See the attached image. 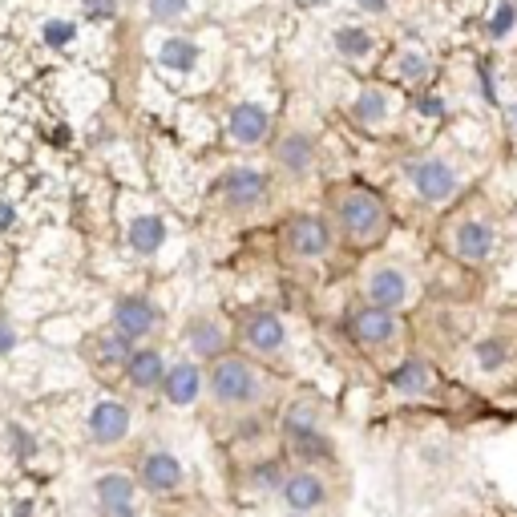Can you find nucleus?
Segmentation results:
<instances>
[{"instance_id": "obj_7", "label": "nucleus", "mask_w": 517, "mask_h": 517, "mask_svg": "<svg viewBox=\"0 0 517 517\" xmlns=\"http://www.w3.org/2000/svg\"><path fill=\"white\" fill-rule=\"evenodd\" d=\"M421 299V279L400 259H368L360 267V303L384 307V312H408Z\"/></svg>"}, {"instance_id": "obj_19", "label": "nucleus", "mask_w": 517, "mask_h": 517, "mask_svg": "<svg viewBox=\"0 0 517 517\" xmlns=\"http://www.w3.org/2000/svg\"><path fill=\"white\" fill-rule=\"evenodd\" d=\"M130 429H134V412H130V404H122V400H97V404L89 408V417H85V433H89V441L101 445V449L122 445V441L130 437Z\"/></svg>"}, {"instance_id": "obj_30", "label": "nucleus", "mask_w": 517, "mask_h": 517, "mask_svg": "<svg viewBox=\"0 0 517 517\" xmlns=\"http://www.w3.org/2000/svg\"><path fill=\"white\" fill-rule=\"evenodd\" d=\"M41 41H45L49 49H69V45L77 41V25L65 21V17H53V21L41 25Z\"/></svg>"}, {"instance_id": "obj_9", "label": "nucleus", "mask_w": 517, "mask_h": 517, "mask_svg": "<svg viewBox=\"0 0 517 517\" xmlns=\"http://www.w3.org/2000/svg\"><path fill=\"white\" fill-rule=\"evenodd\" d=\"M344 497V485L332 469H316V465H287V477L279 485V501L287 513H307L320 517L332 513Z\"/></svg>"}, {"instance_id": "obj_18", "label": "nucleus", "mask_w": 517, "mask_h": 517, "mask_svg": "<svg viewBox=\"0 0 517 517\" xmlns=\"http://www.w3.org/2000/svg\"><path fill=\"white\" fill-rule=\"evenodd\" d=\"M134 477H138V485H142L150 497H174V493L186 489V469H182V461H178L170 449H150V453H142Z\"/></svg>"}, {"instance_id": "obj_5", "label": "nucleus", "mask_w": 517, "mask_h": 517, "mask_svg": "<svg viewBox=\"0 0 517 517\" xmlns=\"http://www.w3.org/2000/svg\"><path fill=\"white\" fill-rule=\"evenodd\" d=\"M215 198L223 206V215L239 219V223H255L267 219L275 206V174L267 166H251V162H235L219 174L215 182Z\"/></svg>"}, {"instance_id": "obj_24", "label": "nucleus", "mask_w": 517, "mask_h": 517, "mask_svg": "<svg viewBox=\"0 0 517 517\" xmlns=\"http://www.w3.org/2000/svg\"><path fill=\"white\" fill-rule=\"evenodd\" d=\"M332 45H336V53H340L344 61L360 65V61H368V57L376 53V33L364 29V25H336V29H332Z\"/></svg>"}, {"instance_id": "obj_20", "label": "nucleus", "mask_w": 517, "mask_h": 517, "mask_svg": "<svg viewBox=\"0 0 517 517\" xmlns=\"http://www.w3.org/2000/svg\"><path fill=\"white\" fill-rule=\"evenodd\" d=\"M437 368L425 356H404L392 372H388V392L396 400H437Z\"/></svg>"}, {"instance_id": "obj_10", "label": "nucleus", "mask_w": 517, "mask_h": 517, "mask_svg": "<svg viewBox=\"0 0 517 517\" xmlns=\"http://www.w3.org/2000/svg\"><path fill=\"white\" fill-rule=\"evenodd\" d=\"M497 219L485 215V211H461L453 215L449 231H445V251L461 263V267H485L493 255H497Z\"/></svg>"}, {"instance_id": "obj_6", "label": "nucleus", "mask_w": 517, "mask_h": 517, "mask_svg": "<svg viewBox=\"0 0 517 517\" xmlns=\"http://www.w3.org/2000/svg\"><path fill=\"white\" fill-rule=\"evenodd\" d=\"M279 251L295 267H328L344 247L324 211H295L279 227Z\"/></svg>"}, {"instance_id": "obj_8", "label": "nucleus", "mask_w": 517, "mask_h": 517, "mask_svg": "<svg viewBox=\"0 0 517 517\" xmlns=\"http://www.w3.org/2000/svg\"><path fill=\"white\" fill-rule=\"evenodd\" d=\"M344 328H348V340L360 352H368L372 360H392L408 344L404 316L400 312H384V307H372V303H352L348 316H344Z\"/></svg>"}, {"instance_id": "obj_14", "label": "nucleus", "mask_w": 517, "mask_h": 517, "mask_svg": "<svg viewBox=\"0 0 517 517\" xmlns=\"http://www.w3.org/2000/svg\"><path fill=\"white\" fill-rule=\"evenodd\" d=\"M223 134L235 150H263L271 146L275 138V118L271 110L263 106V101H235V106L227 110V122H223Z\"/></svg>"}, {"instance_id": "obj_39", "label": "nucleus", "mask_w": 517, "mask_h": 517, "mask_svg": "<svg viewBox=\"0 0 517 517\" xmlns=\"http://www.w3.org/2000/svg\"><path fill=\"white\" fill-rule=\"evenodd\" d=\"M283 517H307V513H283Z\"/></svg>"}, {"instance_id": "obj_3", "label": "nucleus", "mask_w": 517, "mask_h": 517, "mask_svg": "<svg viewBox=\"0 0 517 517\" xmlns=\"http://www.w3.org/2000/svg\"><path fill=\"white\" fill-rule=\"evenodd\" d=\"M279 445L287 465H316V469H336V441L324 425V412L312 400H295L283 408L279 421Z\"/></svg>"}, {"instance_id": "obj_11", "label": "nucleus", "mask_w": 517, "mask_h": 517, "mask_svg": "<svg viewBox=\"0 0 517 517\" xmlns=\"http://www.w3.org/2000/svg\"><path fill=\"white\" fill-rule=\"evenodd\" d=\"M235 340H239V352H247L251 360L259 364H271L287 352L291 336H287V320L271 307H247L235 324Z\"/></svg>"}, {"instance_id": "obj_38", "label": "nucleus", "mask_w": 517, "mask_h": 517, "mask_svg": "<svg viewBox=\"0 0 517 517\" xmlns=\"http://www.w3.org/2000/svg\"><path fill=\"white\" fill-rule=\"evenodd\" d=\"M13 517H33V509H29V501H21V505L13 509Z\"/></svg>"}, {"instance_id": "obj_16", "label": "nucleus", "mask_w": 517, "mask_h": 517, "mask_svg": "<svg viewBox=\"0 0 517 517\" xmlns=\"http://www.w3.org/2000/svg\"><path fill=\"white\" fill-rule=\"evenodd\" d=\"M110 328L122 332L134 344H146L158 328H162V307L150 295H122L114 299V312H110Z\"/></svg>"}, {"instance_id": "obj_23", "label": "nucleus", "mask_w": 517, "mask_h": 517, "mask_svg": "<svg viewBox=\"0 0 517 517\" xmlns=\"http://www.w3.org/2000/svg\"><path fill=\"white\" fill-rule=\"evenodd\" d=\"M134 340H126L122 332H114V328H106V332H97L93 340H89V360L97 364V368H126V360L134 356Z\"/></svg>"}, {"instance_id": "obj_35", "label": "nucleus", "mask_w": 517, "mask_h": 517, "mask_svg": "<svg viewBox=\"0 0 517 517\" xmlns=\"http://www.w3.org/2000/svg\"><path fill=\"white\" fill-rule=\"evenodd\" d=\"M101 517H142V509H138V501L134 505H114V509H97Z\"/></svg>"}, {"instance_id": "obj_31", "label": "nucleus", "mask_w": 517, "mask_h": 517, "mask_svg": "<svg viewBox=\"0 0 517 517\" xmlns=\"http://www.w3.org/2000/svg\"><path fill=\"white\" fill-rule=\"evenodd\" d=\"M9 453H13L17 461H29V457L37 453V441L29 437L25 425H9Z\"/></svg>"}, {"instance_id": "obj_13", "label": "nucleus", "mask_w": 517, "mask_h": 517, "mask_svg": "<svg viewBox=\"0 0 517 517\" xmlns=\"http://www.w3.org/2000/svg\"><path fill=\"white\" fill-rule=\"evenodd\" d=\"M400 110H404V97H400L392 85H384V81L360 85L356 97H352V106H348L352 122H356L360 130H368V134H384V130L400 118Z\"/></svg>"}, {"instance_id": "obj_1", "label": "nucleus", "mask_w": 517, "mask_h": 517, "mask_svg": "<svg viewBox=\"0 0 517 517\" xmlns=\"http://www.w3.org/2000/svg\"><path fill=\"white\" fill-rule=\"evenodd\" d=\"M279 400V380L267 364L251 360L247 352H227L215 364H206V404L219 417L231 421H255Z\"/></svg>"}, {"instance_id": "obj_36", "label": "nucleus", "mask_w": 517, "mask_h": 517, "mask_svg": "<svg viewBox=\"0 0 517 517\" xmlns=\"http://www.w3.org/2000/svg\"><path fill=\"white\" fill-rule=\"evenodd\" d=\"M13 223H17V206H13V202H5V206H0V235H5Z\"/></svg>"}, {"instance_id": "obj_34", "label": "nucleus", "mask_w": 517, "mask_h": 517, "mask_svg": "<svg viewBox=\"0 0 517 517\" xmlns=\"http://www.w3.org/2000/svg\"><path fill=\"white\" fill-rule=\"evenodd\" d=\"M17 344H21V332H17V324H13L9 316H0V356L17 352Z\"/></svg>"}, {"instance_id": "obj_2", "label": "nucleus", "mask_w": 517, "mask_h": 517, "mask_svg": "<svg viewBox=\"0 0 517 517\" xmlns=\"http://www.w3.org/2000/svg\"><path fill=\"white\" fill-rule=\"evenodd\" d=\"M324 215L344 251H376L392 231V206L364 182H336L324 198Z\"/></svg>"}, {"instance_id": "obj_26", "label": "nucleus", "mask_w": 517, "mask_h": 517, "mask_svg": "<svg viewBox=\"0 0 517 517\" xmlns=\"http://www.w3.org/2000/svg\"><path fill=\"white\" fill-rule=\"evenodd\" d=\"M396 73H400L408 85H429V81H433V73H437L433 53H429V49H421V45H404V49L396 53Z\"/></svg>"}, {"instance_id": "obj_17", "label": "nucleus", "mask_w": 517, "mask_h": 517, "mask_svg": "<svg viewBox=\"0 0 517 517\" xmlns=\"http://www.w3.org/2000/svg\"><path fill=\"white\" fill-rule=\"evenodd\" d=\"M158 392H162V400H166L170 408H194V404H202V400H206V364H198V360H190V356L174 360V364L166 368Z\"/></svg>"}, {"instance_id": "obj_21", "label": "nucleus", "mask_w": 517, "mask_h": 517, "mask_svg": "<svg viewBox=\"0 0 517 517\" xmlns=\"http://www.w3.org/2000/svg\"><path fill=\"white\" fill-rule=\"evenodd\" d=\"M166 368H170V360H166V352H162V348H154V344H138V348H134V356H130V360H126V368H122V376H126V384H130L134 392H158V388H162Z\"/></svg>"}, {"instance_id": "obj_28", "label": "nucleus", "mask_w": 517, "mask_h": 517, "mask_svg": "<svg viewBox=\"0 0 517 517\" xmlns=\"http://www.w3.org/2000/svg\"><path fill=\"white\" fill-rule=\"evenodd\" d=\"M473 360H477V368H481L485 376H493V372L509 368L513 348H509V340H501V336H485V340L473 348Z\"/></svg>"}, {"instance_id": "obj_40", "label": "nucleus", "mask_w": 517, "mask_h": 517, "mask_svg": "<svg viewBox=\"0 0 517 517\" xmlns=\"http://www.w3.org/2000/svg\"><path fill=\"white\" fill-rule=\"evenodd\" d=\"M174 517H198V513H174Z\"/></svg>"}, {"instance_id": "obj_37", "label": "nucleus", "mask_w": 517, "mask_h": 517, "mask_svg": "<svg viewBox=\"0 0 517 517\" xmlns=\"http://www.w3.org/2000/svg\"><path fill=\"white\" fill-rule=\"evenodd\" d=\"M364 13H388V0H356Z\"/></svg>"}, {"instance_id": "obj_29", "label": "nucleus", "mask_w": 517, "mask_h": 517, "mask_svg": "<svg viewBox=\"0 0 517 517\" xmlns=\"http://www.w3.org/2000/svg\"><path fill=\"white\" fill-rule=\"evenodd\" d=\"M283 477H287V465L283 461H263V465H251L247 473H243V485H251V493H275L279 497V485H283Z\"/></svg>"}, {"instance_id": "obj_12", "label": "nucleus", "mask_w": 517, "mask_h": 517, "mask_svg": "<svg viewBox=\"0 0 517 517\" xmlns=\"http://www.w3.org/2000/svg\"><path fill=\"white\" fill-rule=\"evenodd\" d=\"M267 150H271V174H279L283 182L303 186L320 170V142L307 130H279Z\"/></svg>"}, {"instance_id": "obj_32", "label": "nucleus", "mask_w": 517, "mask_h": 517, "mask_svg": "<svg viewBox=\"0 0 517 517\" xmlns=\"http://www.w3.org/2000/svg\"><path fill=\"white\" fill-rule=\"evenodd\" d=\"M186 0H150V17L154 21H162V25H170V21H178V17H186Z\"/></svg>"}, {"instance_id": "obj_15", "label": "nucleus", "mask_w": 517, "mask_h": 517, "mask_svg": "<svg viewBox=\"0 0 517 517\" xmlns=\"http://www.w3.org/2000/svg\"><path fill=\"white\" fill-rule=\"evenodd\" d=\"M182 348L198 364H215L219 356L231 352V324L219 312H194L182 324Z\"/></svg>"}, {"instance_id": "obj_33", "label": "nucleus", "mask_w": 517, "mask_h": 517, "mask_svg": "<svg viewBox=\"0 0 517 517\" xmlns=\"http://www.w3.org/2000/svg\"><path fill=\"white\" fill-rule=\"evenodd\" d=\"M81 9L89 21H114L118 17V0H81Z\"/></svg>"}, {"instance_id": "obj_22", "label": "nucleus", "mask_w": 517, "mask_h": 517, "mask_svg": "<svg viewBox=\"0 0 517 517\" xmlns=\"http://www.w3.org/2000/svg\"><path fill=\"white\" fill-rule=\"evenodd\" d=\"M138 477L134 473H122V469H110V473H97L93 481V497H97V509H114V505H134L138 501Z\"/></svg>"}, {"instance_id": "obj_4", "label": "nucleus", "mask_w": 517, "mask_h": 517, "mask_svg": "<svg viewBox=\"0 0 517 517\" xmlns=\"http://www.w3.org/2000/svg\"><path fill=\"white\" fill-rule=\"evenodd\" d=\"M400 174H404L412 198H417L421 206H429V211H445V206H453L465 194V186H469L465 162L445 154V150H429V154L404 158Z\"/></svg>"}, {"instance_id": "obj_25", "label": "nucleus", "mask_w": 517, "mask_h": 517, "mask_svg": "<svg viewBox=\"0 0 517 517\" xmlns=\"http://www.w3.org/2000/svg\"><path fill=\"white\" fill-rule=\"evenodd\" d=\"M158 65H162L166 73H190V69L198 65V45H194L190 37H182V33H170V37L158 45Z\"/></svg>"}, {"instance_id": "obj_27", "label": "nucleus", "mask_w": 517, "mask_h": 517, "mask_svg": "<svg viewBox=\"0 0 517 517\" xmlns=\"http://www.w3.org/2000/svg\"><path fill=\"white\" fill-rule=\"evenodd\" d=\"M126 239H130V247H134L138 255H154V251L166 243V223H162L158 215H142V219L130 223Z\"/></svg>"}]
</instances>
